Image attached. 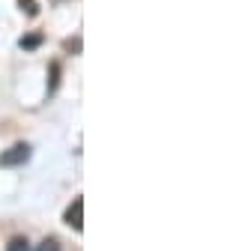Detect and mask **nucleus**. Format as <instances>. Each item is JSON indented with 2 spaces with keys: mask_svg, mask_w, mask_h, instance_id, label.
<instances>
[{
  "mask_svg": "<svg viewBox=\"0 0 245 251\" xmlns=\"http://www.w3.org/2000/svg\"><path fill=\"white\" fill-rule=\"evenodd\" d=\"M30 159V147L27 144H12L9 150L0 152V168H18Z\"/></svg>",
  "mask_w": 245,
  "mask_h": 251,
  "instance_id": "1",
  "label": "nucleus"
},
{
  "mask_svg": "<svg viewBox=\"0 0 245 251\" xmlns=\"http://www.w3.org/2000/svg\"><path fill=\"white\" fill-rule=\"evenodd\" d=\"M63 222H66L72 230H78V233L84 230V201H81V198H75V201L69 203V209L63 212Z\"/></svg>",
  "mask_w": 245,
  "mask_h": 251,
  "instance_id": "2",
  "label": "nucleus"
},
{
  "mask_svg": "<svg viewBox=\"0 0 245 251\" xmlns=\"http://www.w3.org/2000/svg\"><path fill=\"white\" fill-rule=\"evenodd\" d=\"M81 48V39H75V42H66V51H78Z\"/></svg>",
  "mask_w": 245,
  "mask_h": 251,
  "instance_id": "7",
  "label": "nucleus"
},
{
  "mask_svg": "<svg viewBox=\"0 0 245 251\" xmlns=\"http://www.w3.org/2000/svg\"><path fill=\"white\" fill-rule=\"evenodd\" d=\"M39 42H42V33L24 36V39H21V48H24V51H33V48H39Z\"/></svg>",
  "mask_w": 245,
  "mask_h": 251,
  "instance_id": "5",
  "label": "nucleus"
},
{
  "mask_svg": "<svg viewBox=\"0 0 245 251\" xmlns=\"http://www.w3.org/2000/svg\"><path fill=\"white\" fill-rule=\"evenodd\" d=\"M36 251H60V242H57L54 236H48V239H42V242H39V248H36Z\"/></svg>",
  "mask_w": 245,
  "mask_h": 251,
  "instance_id": "6",
  "label": "nucleus"
},
{
  "mask_svg": "<svg viewBox=\"0 0 245 251\" xmlns=\"http://www.w3.org/2000/svg\"><path fill=\"white\" fill-rule=\"evenodd\" d=\"M6 251H30V242H27L24 236H15V239H9Z\"/></svg>",
  "mask_w": 245,
  "mask_h": 251,
  "instance_id": "4",
  "label": "nucleus"
},
{
  "mask_svg": "<svg viewBox=\"0 0 245 251\" xmlns=\"http://www.w3.org/2000/svg\"><path fill=\"white\" fill-rule=\"evenodd\" d=\"M18 6H21V12H27V18L39 15V3H36V0H18Z\"/></svg>",
  "mask_w": 245,
  "mask_h": 251,
  "instance_id": "3",
  "label": "nucleus"
}]
</instances>
